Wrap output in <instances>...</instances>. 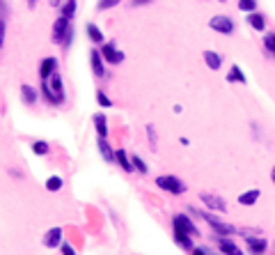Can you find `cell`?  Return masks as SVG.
Returning a JSON list of instances; mask_svg holds the SVG:
<instances>
[{
	"label": "cell",
	"mask_w": 275,
	"mask_h": 255,
	"mask_svg": "<svg viewBox=\"0 0 275 255\" xmlns=\"http://www.w3.org/2000/svg\"><path fill=\"white\" fill-rule=\"evenodd\" d=\"M28 7H30V10H35V7H37V0H28Z\"/></svg>",
	"instance_id": "cell-39"
},
{
	"label": "cell",
	"mask_w": 275,
	"mask_h": 255,
	"mask_svg": "<svg viewBox=\"0 0 275 255\" xmlns=\"http://www.w3.org/2000/svg\"><path fill=\"white\" fill-rule=\"evenodd\" d=\"M175 241L181 246L184 250H190L193 253V239H190L188 232H181V230H175Z\"/></svg>",
	"instance_id": "cell-23"
},
{
	"label": "cell",
	"mask_w": 275,
	"mask_h": 255,
	"mask_svg": "<svg viewBox=\"0 0 275 255\" xmlns=\"http://www.w3.org/2000/svg\"><path fill=\"white\" fill-rule=\"evenodd\" d=\"M115 163L120 165L124 173H133V163H131V156L126 154V150H117L115 152Z\"/></svg>",
	"instance_id": "cell-20"
},
{
	"label": "cell",
	"mask_w": 275,
	"mask_h": 255,
	"mask_svg": "<svg viewBox=\"0 0 275 255\" xmlns=\"http://www.w3.org/2000/svg\"><path fill=\"white\" fill-rule=\"evenodd\" d=\"M248 23H250V28H252V30H257V32H264L266 30V16L259 14L257 10L248 14Z\"/></svg>",
	"instance_id": "cell-16"
},
{
	"label": "cell",
	"mask_w": 275,
	"mask_h": 255,
	"mask_svg": "<svg viewBox=\"0 0 275 255\" xmlns=\"http://www.w3.org/2000/svg\"><path fill=\"white\" fill-rule=\"evenodd\" d=\"M227 83H248V76L243 74L239 65H232L230 74H227Z\"/></svg>",
	"instance_id": "cell-22"
},
{
	"label": "cell",
	"mask_w": 275,
	"mask_h": 255,
	"mask_svg": "<svg viewBox=\"0 0 275 255\" xmlns=\"http://www.w3.org/2000/svg\"><path fill=\"white\" fill-rule=\"evenodd\" d=\"M202 58H204L206 67H209L211 71H218L220 67H223V55L215 53V51H204V53H202Z\"/></svg>",
	"instance_id": "cell-15"
},
{
	"label": "cell",
	"mask_w": 275,
	"mask_h": 255,
	"mask_svg": "<svg viewBox=\"0 0 275 255\" xmlns=\"http://www.w3.org/2000/svg\"><path fill=\"white\" fill-rule=\"evenodd\" d=\"M101 58H103V62H108V65H122L126 53L117 49L115 39H110V41H103V44H101Z\"/></svg>",
	"instance_id": "cell-5"
},
{
	"label": "cell",
	"mask_w": 275,
	"mask_h": 255,
	"mask_svg": "<svg viewBox=\"0 0 275 255\" xmlns=\"http://www.w3.org/2000/svg\"><path fill=\"white\" fill-rule=\"evenodd\" d=\"M120 3H122V0H99V5H96V7H99L101 12H105V10H110V7H117Z\"/></svg>",
	"instance_id": "cell-31"
},
{
	"label": "cell",
	"mask_w": 275,
	"mask_h": 255,
	"mask_svg": "<svg viewBox=\"0 0 275 255\" xmlns=\"http://www.w3.org/2000/svg\"><path fill=\"white\" fill-rule=\"evenodd\" d=\"M90 65H92V71H94L96 78H105V62L101 58V51H96V49L90 51Z\"/></svg>",
	"instance_id": "cell-8"
},
{
	"label": "cell",
	"mask_w": 275,
	"mask_h": 255,
	"mask_svg": "<svg viewBox=\"0 0 275 255\" xmlns=\"http://www.w3.org/2000/svg\"><path fill=\"white\" fill-rule=\"evenodd\" d=\"M92 122H94V129H96V134H99V138H108V136H110L108 117H105L103 113H94V117H92Z\"/></svg>",
	"instance_id": "cell-11"
},
{
	"label": "cell",
	"mask_w": 275,
	"mask_h": 255,
	"mask_svg": "<svg viewBox=\"0 0 275 255\" xmlns=\"http://www.w3.org/2000/svg\"><path fill=\"white\" fill-rule=\"evenodd\" d=\"M74 37H76V30H74V25H71V19L60 14L53 23V41L60 44L65 51H69L71 44H74Z\"/></svg>",
	"instance_id": "cell-2"
},
{
	"label": "cell",
	"mask_w": 275,
	"mask_h": 255,
	"mask_svg": "<svg viewBox=\"0 0 275 255\" xmlns=\"http://www.w3.org/2000/svg\"><path fill=\"white\" fill-rule=\"evenodd\" d=\"M5 32H7V21H0V49L5 46Z\"/></svg>",
	"instance_id": "cell-34"
},
{
	"label": "cell",
	"mask_w": 275,
	"mask_h": 255,
	"mask_svg": "<svg viewBox=\"0 0 275 255\" xmlns=\"http://www.w3.org/2000/svg\"><path fill=\"white\" fill-rule=\"evenodd\" d=\"M147 134H149V143H151V147H156V134H154V126H147Z\"/></svg>",
	"instance_id": "cell-36"
},
{
	"label": "cell",
	"mask_w": 275,
	"mask_h": 255,
	"mask_svg": "<svg viewBox=\"0 0 275 255\" xmlns=\"http://www.w3.org/2000/svg\"><path fill=\"white\" fill-rule=\"evenodd\" d=\"M85 32H87V37H90L92 44H99V46H101V44L105 41V35L101 32V28H99L96 23H87V25H85Z\"/></svg>",
	"instance_id": "cell-18"
},
{
	"label": "cell",
	"mask_w": 275,
	"mask_h": 255,
	"mask_svg": "<svg viewBox=\"0 0 275 255\" xmlns=\"http://www.w3.org/2000/svg\"><path fill=\"white\" fill-rule=\"evenodd\" d=\"M96 104H99L101 108H113V99H110V97L105 95L103 90L96 92Z\"/></svg>",
	"instance_id": "cell-28"
},
{
	"label": "cell",
	"mask_w": 275,
	"mask_h": 255,
	"mask_svg": "<svg viewBox=\"0 0 275 255\" xmlns=\"http://www.w3.org/2000/svg\"><path fill=\"white\" fill-rule=\"evenodd\" d=\"M151 0H133V3H131V5L133 7H140V5H149Z\"/></svg>",
	"instance_id": "cell-37"
},
{
	"label": "cell",
	"mask_w": 275,
	"mask_h": 255,
	"mask_svg": "<svg viewBox=\"0 0 275 255\" xmlns=\"http://www.w3.org/2000/svg\"><path fill=\"white\" fill-rule=\"evenodd\" d=\"M248 248H250V253H264L266 248H268V244H266V239H259V237H248Z\"/></svg>",
	"instance_id": "cell-24"
},
{
	"label": "cell",
	"mask_w": 275,
	"mask_h": 255,
	"mask_svg": "<svg viewBox=\"0 0 275 255\" xmlns=\"http://www.w3.org/2000/svg\"><path fill=\"white\" fill-rule=\"evenodd\" d=\"M62 177L60 175H50L48 180H46V191H50V193H55V191H60L62 189Z\"/></svg>",
	"instance_id": "cell-25"
},
{
	"label": "cell",
	"mask_w": 275,
	"mask_h": 255,
	"mask_svg": "<svg viewBox=\"0 0 275 255\" xmlns=\"http://www.w3.org/2000/svg\"><path fill=\"white\" fill-rule=\"evenodd\" d=\"M48 5H50V7H60L62 0H48Z\"/></svg>",
	"instance_id": "cell-38"
},
{
	"label": "cell",
	"mask_w": 275,
	"mask_h": 255,
	"mask_svg": "<svg viewBox=\"0 0 275 255\" xmlns=\"http://www.w3.org/2000/svg\"><path fill=\"white\" fill-rule=\"evenodd\" d=\"M131 163H133V170H138V173H142V175H147V173H149V165L145 163V159H142V156L133 154V156H131Z\"/></svg>",
	"instance_id": "cell-26"
},
{
	"label": "cell",
	"mask_w": 275,
	"mask_h": 255,
	"mask_svg": "<svg viewBox=\"0 0 275 255\" xmlns=\"http://www.w3.org/2000/svg\"><path fill=\"white\" fill-rule=\"evenodd\" d=\"M60 250H62L65 255H76V248H74L71 244H67L65 239H62V244H60Z\"/></svg>",
	"instance_id": "cell-33"
},
{
	"label": "cell",
	"mask_w": 275,
	"mask_h": 255,
	"mask_svg": "<svg viewBox=\"0 0 275 255\" xmlns=\"http://www.w3.org/2000/svg\"><path fill=\"white\" fill-rule=\"evenodd\" d=\"M156 186L163 189V191H168V193H172V195L186 193L184 180H179V177H175V175H158L156 177Z\"/></svg>",
	"instance_id": "cell-4"
},
{
	"label": "cell",
	"mask_w": 275,
	"mask_h": 255,
	"mask_svg": "<svg viewBox=\"0 0 275 255\" xmlns=\"http://www.w3.org/2000/svg\"><path fill=\"white\" fill-rule=\"evenodd\" d=\"M41 97L46 99L48 106H62L67 99V90H65V80H62L60 71H53L48 78L41 80V88H39Z\"/></svg>",
	"instance_id": "cell-1"
},
{
	"label": "cell",
	"mask_w": 275,
	"mask_h": 255,
	"mask_svg": "<svg viewBox=\"0 0 275 255\" xmlns=\"http://www.w3.org/2000/svg\"><path fill=\"white\" fill-rule=\"evenodd\" d=\"M273 55H275V53H273Z\"/></svg>",
	"instance_id": "cell-41"
},
{
	"label": "cell",
	"mask_w": 275,
	"mask_h": 255,
	"mask_svg": "<svg viewBox=\"0 0 275 255\" xmlns=\"http://www.w3.org/2000/svg\"><path fill=\"white\" fill-rule=\"evenodd\" d=\"M193 253H202V255H211V253H213V248H209V246H193Z\"/></svg>",
	"instance_id": "cell-35"
},
{
	"label": "cell",
	"mask_w": 275,
	"mask_h": 255,
	"mask_svg": "<svg viewBox=\"0 0 275 255\" xmlns=\"http://www.w3.org/2000/svg\"><path fill=\"white\" fill-rule=\"evenodd\" d=\"M190 211H193V214H197V216H200V219H204L206 223H209L211 228H213V230L218 232V235H225V237H230V235H234V232H236V228H234V225L225 223V221H220L218 216L209 214V211H197V209H190Z\"/></svg>",
	"instance_id": "cell-3"
},
{
	"label": "cell",
	"mask_w": 275,
	"mask_h": 255,
	"mask_svg": "<svg viewBox=\"0 0 275 255\" xmlns=\"http://www.w3.org/2000/svg\"><path fill=\"white\" fill-rule=\"evenodd\" d=\"M259 198H261V191H259V189H250V191H245V193L239 195V205L252 207L257 200H259Z\"/></svg>",
	"instance_id": "cell-17"
},
{
	"label": "cell",
	"mask_w": 275,
	"mask_h": 255,
	"mask_svg": "<svg viewBox=\"0 0 275 255\" xmlns=\"http://www.w3.org/2000/svg\"><path fill=\"white\" fill-rule=\"evenodd\" d=\"M99 152L101 156H103L105 163H115V150H113V145H110V140L108 138H99Z\"/></svg>",
	"instance_id": "cell-14"
},
{
	"label": "cell",
	"mask_w": 275,
	"mask_h": 255,
	"mask_svg": "<svg viewBox=\"0 0 275 255\" xmlns=\"http://www.w3.org/2000/svg\"><path fill=\"white\" fill-rule=\"evenodd\" d=\"M39 97H41V92L37 90V88H32V85H28V83L21 85V99H23L25 106H37Z\"/></svg>",
	"instance_id": "cell-10"
},
{
	"label": "cell",
	"mask_w": 275,
	"mask_h": 255,
	"mask_svg": "<svg viewBox=\"0 0 275 255\" xmlns=\"http://www.w3.org/2000/svg\"><path fill=\"white\" fill-rule=\"evenodd\" d=\"M218 250L220 253H234V255H241V248L234 244V241H230L225 235H218Z\"/></svg>",
	"instance_id": "cell-19"
},
{
	"label": "cell",
	"mask_w": 275,
	"mask_h": 255,
	"mask_svg": "<svg viewBox=\"0 0 275 255\" xmlns=\"http://www.w3.org/2000/svg\"><path fill=\"white\" fill-rule=\"evenodd\" d=\"M53 71H58V58H44L39 62V78H48Z\"/></svg>",
	"instance_id": "cell-13"
},
{
	"label": "cell",
	"mask_w": 275,
	"mask_h": 255,
	"mask_svg": "<svg viewBox=\"0 0 275 255\" xmlns=\"http://www.w3.org/2000/svg\"><path fill=\"white\" fill-rule=\"evenodd\" d=\"M209 28L215 32H220V35H232V32H234V21H232L227 14H218L209 21Z\"/></svg>",
	"instance_id": "cell-7"
},
{
	"label": "cell",
	"mask_w": 275,
	"mask_h": 255,
	"mask_svg": "<svg viewBox=\"0 0 275 255\" xmlns=\"http://www.w3.org/2000/svg\"><path fill=\"white\" fill-rule=\"evenodd\" d=\"M239 10L250 14V12L257 10V0H239Z\"/></svg>",
	"instance_id": "cell-29"
},
{
	"label": "cell",
	"mask_w": 275,
	"mask_h": 255,
	"mask_svg": "<svg viewBox=\"0 0 275 255\" xmlns=\"http://www.w3.org/2000/svg\"><path fill=\"white\" fill-rule=\"evenodd\" d=\"M60 10L62 16H67V19H74L76 12H78V0H62V5L58 7Z\"/></svg>",
	"instance_id": "cell-21"
},
{
	"label": "cell",
	"mask_w": 275,
	"mask_h": 255,
	"mask_svg": "<svg viewBox=\"0 0 275 255\" xmlns=\"http://www.w3.org/2000/svg\"><path fill=\"white\" fill-rule=\"evenodd\" d=\"M10 16V7H7V0H0V21H7Z\"/></svg>",
	"instance_id": "cell-32"
},
{
	"label": "cell",
	"mask_w": 275,
	"mask_h": 255,
	"mask_svg": "<svg viewBox=\"0 0 275 255\" xmlns=\"http://www.w3.org/2000/svg\"><path fill=\"white\" fill-rule=\"evenodd\" d=\"M172 228L175 230H181V232H188L190 237H200V230H197V225L188 219L186 214H175L172 216Z\"/></svg>",
	"instance_id": "cell-6"
},
{
	"label": "cell",
	"mask_w": 275,
	"mask_h": 255,
	"mask_svg": "<svg viewBox=\"0 0 275 255\" xmlns=\"http://www.w3.org/2000/svg\"><path fill=\"white\" fill-rule=\"evenodd\" d=\"M32 152H35L37 156H46L50 152V147L46 140H35V143H32Z\"/></svg>",
	"instance_id": "cell-27"
},
{
	"label": "cell",
	"mask_w": 275,
	"mask_h": 255,
	"mask_svg": "<svg viewBox=\"0 0 275 255\" xmlns=\"http://www.w3.org/2000/svg\"><path fill=\"white\" fill-rule=\"evenodd\" d=\"M62 244V228H50L44 235V246L46 248H58Z\"/></svg>",
	"instance_id": "cell-12"
},
{
	"label": "cell",
	"mask_w": 275,
	"mask_h": 255,
	"mask_svg": "<svg viewBox=\"0 0 275 255\" xmlns=\"http://www.w3.org/2000/svg\"><path fill=\"white\" fill-rule=\"evenodd\" d=\"M200 200L204 202L209 209H213V211H227V205H225V200L220 198V195H213V193H200Z\"/></svg>",
	"instance_id": "cell-9"
},
{
	"label": "cell",
	"mask_w": 275,
	"mask_h": 255,
	"mask_svg": "<svg viewBox=\"0 0 275 255\" xmlns=\"http://www.w3.org/2000/svg\"><path fill=\"white\" fill-rule=\"evenodd\" d=\"M264 46L270 51V53H275V32H266V37H264Z\"/></svg>",
	"instance_id": "cell-30"
},
{
	"label": "cell",
	"mask_w": 275,
	"mask_h": 255,
	"mask_svg": "<svg viewBox=\"0 0 275 255\" xmlns=\"http://www.w3.org/2000/svg\"><path fill=\"white\" fill-rule=\"evenodd\" d=\"M270 180H273V184H275V165H273V173H270Z\"/></svg>",
	"instance_id": "cell-40"
}]
</instances>
